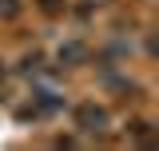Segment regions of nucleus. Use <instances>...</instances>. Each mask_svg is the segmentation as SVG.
I'll list each match as a JSON object with an SVG mask.
<instances>
[{"label": "nucleus", "mask_w": 159, "mask_h": 151, "mask_svg": "<svg viewBox=\"0 0 159 151\" xmlns=\"http://www.w3.org/2000/svg\"><path fill=\"white\" fill-rule=\"evenodd\" d=\"M107 108H99V103H80L76 108V127L84 135H103L107 131Z\"/></svg>", "instance_id": "1"}, {"label": "nucleus", "mask_w": 159, "mask_h": 151, "mask_svg": "<svg viewBox=\"0 0 159 151\" xmlns=\"http://www.w3.org/2000/svg\"><path fill=\"white\" fill-rule=\"evenodd\" d=\"M56 60H60V64H68V68H76V64H84V60H88V48H84L80 40H68V44H60Z\"/></svg>", "instance_id": "2"}, {"label": "nucleus", "mask_w": 159, "mask_h": 151, "mask_svg": "<svg viewBox=\"0 0 159 151\" xmlns=\"http://www.w3.org/2000/svg\"><path fill=\"white\" fill-rule=\"evenodd\" d=\"M40 8H44V12H60L64 4H60V0H40Z\"/></svg>", "instance_id": "4"}, {"label": "nucleus", "mask_w": 159, "mask_h": 151, "mask_svg": "<svg viewBox=\"0 0 159 151\" xmlns=\"http://www.w3.org/2000/svg\"><path fill=\"white\" fill-rule=\"evenodd\" d=\"M0 16H4V20L20 16V0H0Z\"/></svg>", "instance_id": "3"}]
</instances>
